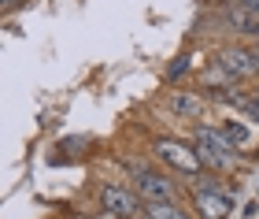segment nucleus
<instances>
[{"label": "nucleus", "mask_w": 259, "mask_h": 219, "mask_svg": "<svg viewBox=\"0 0 259 219\" xmlns=\"http://www.w3.org/2000/svg\"><path fill=\"white\" fill-rule=\"evenodd\" d=\"M189 141H193V149H196V156H200V164H204L207 175L230 178L233 171L244 167V156L226 141V134H222L215 123H189Z\"/></svg>", "instance_id": "f257e3e1"}, {"label": "nucleus", "mask_w": 259, "mask_h": 219, "mask_svg": "<svg viewBox=\"0 0 259 219\" xmlns=\"http://www.w3.org/2000/svg\"><path fill=\"white\" fill-rule=\"evenodd\" d=\"M152 160H156L159 167H167L170 175H178L185 186L204 175V164H200V156H196L189 137H174V134L156 137V141H152Z\"/></svg>", "instance_id": "f03ea898"}, {"label": "nucleus", "mask_w": 259, "mask_h": 219, "mask_svg": "<svg viewBox=\"0 0 259 219\" xmlns=\"http://www.w3.org/2000/svg\"><path fill=\"white\" fill-rule=\"evenodd\" d=\"M134 190L141 193V201L145 204H159V201H182L185 193V182L178 175H170L167 167L159 164H148V160H134Z\"/></svg>", "instance_id": "7ed1b4c3"}, {"label": "nucleus", "mask_w": 259, "mask_h": 219, "mask_svg": "<svg viewBox=\"0 0 259 219\" xmlns=\"http://www.w3.org/2000/svg\"><path fill=\"white\" fill-rule=\"evenodd\" d=\"M97 208L115 212L122 219H141L145 215V201L134 190V182H97Z\"/></svg>", "instance_id": "20e7f679"}, {"label": "nucleus", "mask_w": 259, "mask_h": 219, "mask_svg": "<svg viewBox=\"0 0 259 219\" xmlns=\"http://www.w3.org/2000/svg\"><path fill=\"white\" fill-rule=\"evenodd\" d=\"M215 63L233 78V86H241V82H259V52H255V45L230 41V45H222V49H219Z\"/></svg>", "instance_id": "39448f33"}, {"label": "nucleus", "mask_w": 259, "mask_h": 219, "mask_svg": "<svg viewBox=\"0 0 259 219\" xmlns=\"http://www.w3.org/2000/svg\"><path fill=\"white\" fill-rule=\"evenodd\" d=\"M189 212L196 219H230L233 193L230 190H189Z\"/></svg>", "instance_id": "423d86ee"}, {"label": "nucleus", "mask_w": 259, "mask_h": 219, "mask_svg": "<svg viewBox=\"0 0 259 219\" xmlns=\"http://www.w3.org/2000/svg\"><path fill=\"white\" fill-rule=\"evenodd\" d=\"M207 100L204 93H193V89H174V93H167V108L178 115V119H200V115L207 112Z\"/></svg>", "instance_id": "0eeeda50"}, {"label": "nucleus", "mask_w": 259, "mask_h": 219, "mask_svg": "<svg viewBox=\"0 0 259 219\" xmlns=\"http://www.w3.org/2000/svg\"><path fill=\"white\" fill-rule=\"evenodd\" d=\"M219 100H226L233 112H241L252 126H259V97H255V93H244V89H230V93H222Z\"/></svg>", "instance_id": "6e6552de"}, {"label": "nucleus", "mask_w": 259, "mask_h": 219, "mask_svg": "<svg viewBox=\"0 0 259 219\" xmlns=\"http://www.w3.org/2000/svg\"><path fill=\"white\" fill-rule=\"evenodd\" d=\"M222 134H226V141L237 149V153H244V149L252 145V130H248V123H241V119H219L215 123Z\"/></svg>", "instance_id": "1a4fd4ad"}, {"label": "nucleus", "mask_w": 259, "mask_h": 219, "mask_svg": "<svg viewBox=\"0 0 259 219\" xmlns=\"http://www.w3.org/2000/svg\"><path fill=\"white\" fill-rule=\"evenodd\" d=\"M145 215L148 219H196L189 212V204L182 201H159V204H145Z\"/></svg>", "instance_id": "9d476101"}, {"label": "nucleus", "mask_w": 259, "mask_h": 219, "mask_svg": "<svg viewBox=\"0 0 259 219\" xmlns=\"http://www.w3.org/2000/svg\"><path fill=\"white\" fill-rule=\"evenodd\" d=\"M185 75H189V52L178 56V60H174V63L167 67V78H170V82H182Z\"/></svg>", "instance_id": "9b49d317"}, {"label": "nucleus", "mask_w": 259, "mask_h": 219, "mask_svg": "<svg viewBox=\"0 0 259 219\" xmlns=\"http://www.w3.org/2000/svg\"><path fill=\"white\" fill-rule=\"evenodd\" d=\"M89 137H67V141H60V149H85Z\"/></svg>", "instance_id": "f8f14e48"}, {"label": "nucleus", "mask_w": 259, "mask_h": 219, "mask_svg": "<svg viewBox=\"0 0 259 219\" xmlns=\"http://www.w3.org/2000/svg\"><path fill=\"white\" fill-rule=\"evenodd\" d=\"M237 8H244V11H252V15H259V0H237Z\"/></svg>", "instance_id": "ddd939ff"}, {"label": "nucleus", "mask_w": 259, "mask_h": 219, "mask_svg": "<svg viewBox=\"0 0 259 219\" xmlns=\"http://www.w3.org/2000/svg\"><path fill=\"white\" fill-rule=\"evenodd\" d=\"M30 0H4V11H19V8H26Z\"/></svg>", "instance_id": "4468645a"}, {"label": "nucleus", "mask_w": 259, "mask_h": 219, "mask_svg": "<svg viewBox=\"0 0 259 219\" xmlns=\"http://www.w3.org/2000/svg\"><path fill=\"white\" fill-rule=\"evenodd\" d=\"M93 215H97V219H122V215H115V212H104V208H97Z\"/></svg>", "instance_id": "2eb2a0df"}, {"label": "nucleus", "mask_w": 259, "mask_h": 219, "mask_svg": "<svg viewBox=\"0 0 259 219\" xmlns=\"http://www.w3.org/2000/svg\"><path fill=\"white\" fill-rule=\"evenodd\" d=\"M252 93H255V97H259V82H255V89H252Z\"/></svg>", "instance_id": "dca6fc26"}, {"label": "nucleus", "mask_w": 259, "mask_h": 219, "mask_svg": "<svg viewBox=\"0 0 259 219\" xmlns=\"http://www.w3.org/2000/svg\"><path fill=\"white\" fill-rule=\"evenodd\" d=\"M252 45H255V52H259V41H252Z\"/></svg>", "instance_id": "f3484780"}, {"label": "nucleus", "mask_w": 259, "mask_h": 219, "mask_svg": "<svg viewBox=\"0 0 259 219\" xmlns=\"http://www.w3.org/2000/svg\"><path fill=\"white\" fill-rule=\"evenodd\" d=\"M255 197H259V190H255Z\"/></svg>", "instance_id": "a211bd4d"}, {"label": "nucleus", "mask_w": 259, "mask_h": 219, "mask_svg": "<svg viewBox=\"0 0 259 219\" xmlns=\"http://www.w3.org/2000/svg\"><path fill=\"white\" fill-rule=\"evenodd\" d=\"M141 219H148V215H141Z\"/></svg>", "instance_id": "6ab92c4d"}]
</instances>
